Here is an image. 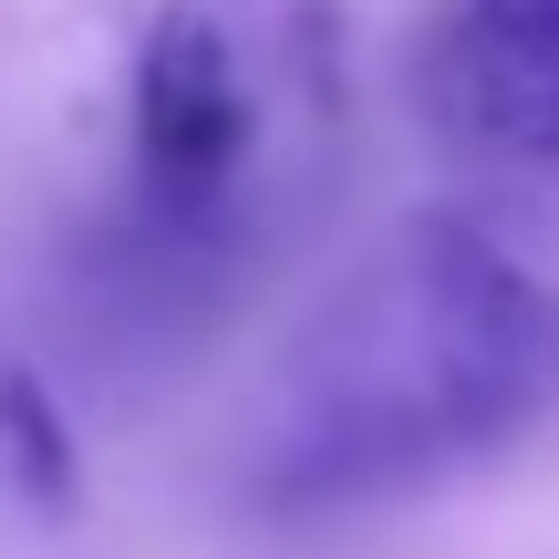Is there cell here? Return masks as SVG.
<instances>
[{"label": "cell", "mask_w": 559, "mask_h": 559, "mask_svg": "<svg viewBox=\"0 0 559 559\" xmlns=\"http://www.w3.org/2000/svg\"><path fill=\"white\" fill-rule=\"evenodd\" d=\"M559 415V290L466 207H415L290 332L249 415V508L342 519L528 445Z\"/></svg>", "instance_id": "6da1fadb"}, {"label": "cell", "mask_w": 559, "mask_h": 559, "mask_svg": "<svg viewBox=\"0 0 559 559\" xmlns=\"http://www.w3.org/2000/svg\"><path fill=\"white\" fill-rule=\"evenodd\" d=\"M353 115L342 0H156L124 52V177L94 311L187 342L311 218Z\"/></svg>", "instance_id": "7a4b0ae2"}, {"label": "cell", "mask_w": 559, "mask_h": 559, "mask_svg": "<svg viewBox=\"0 0 559 559\" xmlns=\"http://www.w3.org/2000/svg\"><path fill=\"white\" fill-rule=\"evenodd\" d=\"M415 104L477 187L559 218V0H436Z\"/></svg>", "instance_id": "3957f363"}, {"label": "cell", "mask_w": 559, "mask_h": 559, "mask_svg": "<svg viewBox=\"0 0 559 559\" xmlns=\"http://www.w3.org/2000/svg\"><path fill=\"white\" fill-rule=\"evenodd\" d=\"M0 487L41 519H62L83 498V436L62 415V394L41 383V362L21 353H0Z\"/></svg>", "instance_id": "277c9868"}]
</instances>
